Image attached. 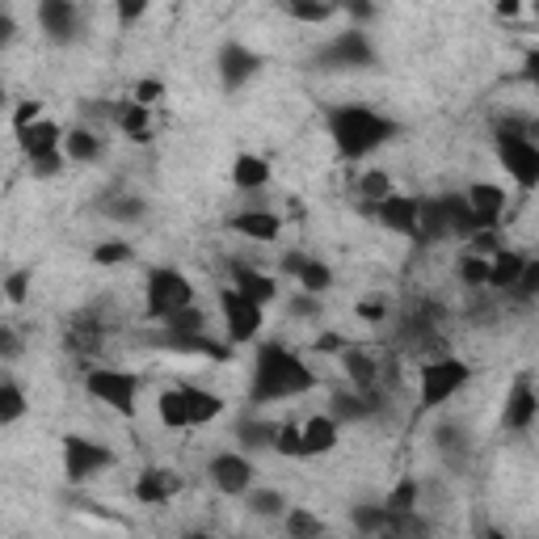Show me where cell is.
<instances>
[{"instance_id": "6da1fadb", "label": "cell", "mask_w": 539, "mask_h": 539, "mask_svg": "<svg viewBox=\"0 0 539 539\" xmlns=\"http://www.w3.org/2000/svg\"><path fill=\"white\" fill-rule=\"evenodd\" d=\"M316 388V375L295 350L283 342H266L257 346L253 358V379H249V405H274V401H291Z\"/></svg>"}, {"instance_id": "7a4b0ae2", "label": "cell", "mask_w": 539, "mask_h": 539, "mask_svg": "<svg viewBox=\"0 0 539 539\" xmlns=\"http://www.w3.org/2000/svg\"><path fill=\"white\" fill-rule=\"evenodd\" d=\"M396 131L401 127L371 106H337L329 114V135H333V144L346 161H367V156L384 148Z\"/></svg>"}, {"instance_id": "3957f363", "label": "cell", "mask_w": 539, "mask_h": 539, "mask_svg": "<svg viewBox=\"0 0 539 539\" xmlns=\"http://www.w3.org/2000/svg\"><path fill=\"white\" fill-rule=\"evenodd\" d=\"M417 375H422V384H417V409H438L455 392H464V384L472 379V367L455 354H438V358H426Z\"/></svg>"}, {"instance_id": "277c9868", "label": "cell", "mask_w": 539, "mask_h": 539, "mask_svg": "<svg viewBox=\"0 0 539 539\" xmlns=\"http://www.w3.org/2000/svg\"><path fill=\"white\" fill-rule=\"evenodd\" d=\"M497 161L514 177L518 190H535L539 186V144L527 139V131L518 123L497 127Z\"/></svg>"}, {"instance_id": "5b68a950", "label": "cell", "mask_w": 539, "mask_h": 539, "mask_svg": "<svg viewBox=\"0 0 539 539\" xmlns=\"http://www.w3.org/2000/svg\"><path fill=\"white\" fill-rule=\"evenodd\" d=\"M144 299H148V316H152V321L165 325V321H173L177 312H186V308L194 304V287H190V278H186L182 270L156 266V270L148 274Z\"/></svg>"}, {"instance_id": "8992f818", "label": "cell", "mask_w": 539, "mask_h": 539, "mask_svg": "<svg viewBox=\"0 0 539 539\" xmlns=\"http://www.w3.org/2000/svg\"><path fill=\"white\" fill-rule=\"evenodd\" d=\"M85 392L93 401H102L118 417H131L139 401V375L135 371H118V367H93L85 375Z\"/></svg>"}, {"instance_id": "52a82bcc", "label": "cell", "mask_w": 539, "mask_h": 539, "mask_svg": "<svg viewBox=\"0 0 539 539\" xmlns=\"http://www.w3.org/2000/svg\"><path fill=\"white\" fill-rule=\"evenodd\" d=\"M219 316H224V333H228V342L232 346H245L257 337V329H262V304H253L249 295L241 291H219Z\"/></svg>"}, {"instance_id": "ba28073f", "label": "cell", "mask_w": 539, "mask_h": 539, "mask_svg": "<svg viewBox=\"0 0 539 539\" xmlns=\"http://www.w3.org/2000/svg\"><path fill=\"white\" fill-rule=\"evenodd\" d=\"M106 468H114V451L110 447L93 443V438H85V434H68L64 438V476L72 485H81V481H89V476L106 472Z\"/></svg>"}, {"instance_id": "9c48e42d", "label": "cell", "mask_w": 539, "mask_h": 539, "mask_svg": "<svg viewBox=\"0 0 539 539\" xmlns=\"http://www.w3.org/2000/svg\"><path fill=\"white\" fill-rule=\"evenodd\" d=\"M316 64L321 68H371L375 64V47H371V38L363 30H346V34H337L329 38V43L316 51Z\"/></svg>"}, {"instance_id": "30bf717a", "label": "cell", "mask_w": 539, "mask_h": 539, "mask_svg": "<svg viewBox=\"0 0 539 539\" xmlns=\"http://www.w3.org/2000/svg\"><path fill=\"white\" fill-rule=\"evenodd\" d=\"M207 476H211V485L224 493V497H245L249 485H253V464H249L245 455L224 451V455H215L211 464H207Z\"/></svg>"}, {"instance_id": "8fae6325", "label": "cell", "mask_w": 539, "mask_h": 539, "mask_svg": "<svg viewBox=\"0 0 539 539\" xmlns=\"http://www.w3.org/2000/svg\"><path fill=\"white\" fill-rule=\"evenodd\" d=\"M215 68H219V81H224V89L236 93V89L249 85L253 76H257V68H262V55H253L245 43H224V47H219Z\"/></svg>"}, {"instance_id": "7c38bea8", "label": "cell", "mask_w": 539, "mask_h": 539, "mask_svg": "<svg viewBox=\"0 0 539 539\" xmlns=\"http://www.w3.org/2000/svg\"><path fill=\"white\" fill-rule=\"evenodd\" d=\"M535 417H539V392H535V384L527 375H518L514 384H510V392H506V405H502V422H506V430H531L535 426Z\"/></svg>"}, {"instance_id": "4fadbf2b", "label": "cell", "mask_w": 539, "mask_h": 539, "mask_svg": "<svg viewBox=\"0 0 539 539\" xmlns=\"http://www.w3.org/2000/svg\"><path fill=\"white\" fill-rule=\"evenodd\" d=\"M375 219L396 236H413L417 241V224H422V198H409V194H392L388 203L375 207Z\"/></svg>"}, {"instance_id": "5bb4252c", "label": "cell", "mask_w": 539, "mask_h": 539, "mask_svg": "<svg viewBox=\"0 0 539 539\" xmlns=\"http://www.w3.org/2000/svg\"><path fill=\"white\" fill-rule=\"evenodd\" d=\"M464 198H468V207L476 215V228H481V236L493 232L497 219H502V211H506V190L493 186V182H472L464 190Z\"/></svg>"}, {"instance_id": "9a60e30c", "label": "cell", "mask_w": 539, "mask_h": 539, "mask_svg": "<svg viewBox=\"0 0 539 539\" xmlns=\"http://www.w3.org/2000/svg\"><path fill=\"white\" fill-rule=\"evenodd\" d=\"M278 266H283V270L295 278V283L304 287V295H325V291L333 287V270L321 262V257H308V253H287Z\"/></svg>"}, {"instance_id": "2e32d148", "label": "cell", "mask_w": 539, "mask_h": 539, "mask_svg": "<svg viewBox=\"0 0 539 539\" xmlns=\"http://www.w3.org/2000/svg\"><path fill=\"white\" fill-rule=\"evenodd\" d=\"M64 131H59V123H51V118H38L34 127L17 131V144H22V152L30 156V161H43V156H55L64 152Z\"/></svg>"}, {"instance_id": "e0dca14e", "label": "cell", "mask_w": 539, "mask_h": 539, "mask_svg": "<svg viewBox=\"0 0 539 539\" xmlns=\"http://www.w3.org/2000/svg\"><path fill=\"white\" fill-rule=\"evenodd\" d=\"M38 26H43V34H51L55 43H64V38H72L76 26H81V9H76L72 0H43V5H38Z\"/></svg>"}, {"instance_id": "ac0fdd59", "label": "cell", "mask_w": 539, "mask_h": 539, "mask_svg": "<svg viewBox=\"0 0 539 539\" xmlns=\"http://www.w3.org/2000/svg\"><path fill=\"white\" fill-rule=\"evenodd\" d=\"M342 367H346V375H350V384L358 388V392H379L384 388V363L371 354V350H346L342 354Z\"/></svg>"}, {"instance_id": "d6986e66", "label": "cell", "mask_w": 539, "mask_h": 539, "mask_svg": "<svg viewBox=\"0 0 539 539\" xmlns=\"http://www.w3.org/2000/svg\"><path fill=\"white\" fill-rule=\"evenodd\" d=\"M177 489H182L177 472H169V468H144V472H139V481H135V502L139 506H161V502H169Z\"/></svg>"}, {"instance_id": "ffe728a7", "label": "cell", "mask_w": 539, "mask_h": 539, "mask_svg": "<svg viewBox=\"0 0 539 539\" xmlns=\"http://www.w3.org/2000/svg\"><path fill=\"white\" fill-rule=\"evenodd\" d=\"M232 291H241L249 295L253 304H270V299L278 295V283H274V274L266 270H257V266H245V262H232Z\"/></svg>"}, {"instance_id": "44dd1931", "label": "cell", "mask_w": 539, "mask_h": 539, "mask_svg": "<svg viewBox=\"0 0 539 539\" xmlns=\"http://www.w3.org/2000/svg\"><path fill=\"white\" fill-rule=\"evenodd\" d=\"M299 430H304V459H312V455H329V451L337 447L342 422H337L333 413H312Z\"/></svg>"}, {"instance_id": "7402d4cb", "label": "cell", "mask_w": 539, "mask_h": 539, "mask_svg": "<svg viewBox=\"0 0 539 539\" xmlns=\"http://www.w3.org/2000/svg\"><path fill=\"white\" fill-rule=\"evenodd\" d=\"M523 270H527V257L523 253H514V249H502V253H493V262H489V287L493 291H518V283H523Z\"/></svg>"}, {"instance_id": "603a6c76", "label": "cell", "mask_w": 539, "mask_h": 539, "mask_svg": "<svg viewBox=\"0 0 539 539\" xmlns=\"http://www.w3.org/2000/svg\"><path fill=\"white\" fill-rule=\"evenodd\" d=\"M232 228L249 236V241H274L278 232H283V219L270 215V211H241V215H232Z\"/></svg>"}, {"instance_id": "cb8c5ba5", "label": "cell", "mask_w": 539, "mask_h": 539, "mask_svg": "<svg viewBox=\"0 0 539 539\" xmlns=\"http://www.w3.org/2000/svg\"><path fill=\"white\" fill-rule=\"evenodd\" d=\"M379 409V392H337L333 396V417L337 422H363Z\"/></svg>"}, {"instance_id": "d4e9b609", "label": "cell", "mask_w": 539, "mask_h": 539, "mask_svg": "<svg viewBox=\"0 0 539 539\" xmlns=\"http://www.w3.org/2000/svg\"><path fill=\"white\" fill-rule=\"evenodd\" d=\"M350 523H354V531L358 535H363V539H379V535H384V531H392V523H396V518L388 514V506L384 502H363V506H354L350 510Z\"/></svg>"}, {"instance_id": "484cf974", "label": "cell", "mask_w": 539, "mask_h": 539, "mask_svg": "<svg viewBox=\"0 0 539 539\" xmlns=\"http://www.w3.org/2000/svg\"><path fill=\"white\" fill-rule=\"evenodd\" d=\"M186 392V409H190V426H207L224 413V396H215L211 388H194V384H182Z\"/></svg>"}, {"instance_id": "4316f807", "label": "cell", "mask_w": 539, "mask_h": 539, "mask_svg": "<svg viewBox=\"0 0 539 539\" xmlns=\"http://www.w3.org/2000/svg\"><path fill=\"white\" fill-rule=\"evenodd\" d=\"M434 447H438V455H443V464H451V468H464L472 459V443L464 438V430H459V426H438Z\"/></svg>"}, {"instance_id": "83f0119b", "label": "cell", "mask_w": 539, "mask_h": 539, "mask_svg": "<svg viewBox=\"0 0 539 539\" xmlns=\"http://www.w3.org/2000/svg\"><path fill=\"white\" fill-rule=\"evenodd\" d=\"M232 182L241 186V190H262V186H270V161H262V156H253V152L236 156V161H232Z\"/></svg>"}, {"instance_id": "f1b7e54d", "label": "cell", "mask_w": 539, "mask_h": 539, "mask_svg": "<svg viewBox=\"0 0 539 539\" xmlns=\"http://www.w3.org/2000/svg\"><path fill=\"white\" fill-rule=\"evenodd\" d=\"M64 156H68V161H76V165H93L97 156H102V135L89 131V127L68 131V139H64Z\"/></svg>"}, {"instance_id": "f546056e", "label": "cell", "mask_w": 539, "mask_h": 539, "mask_svg": "<svg viewBox=\"0 0 539 539\" xmlns=\"http://www.w3.org/2000/svg\"><path fill=\"white\" fill-rule=\"evenodd\" d=\"M396 190H392V177L384 169H367L363 177H358V203H363L367 211H375L379 203H388Z\"/></svg>"}, {"instance_id": "4dcf8cb0", "label": "cell", "mask_w": 539, "mask_h": 539, "mask_svg": "<svg viewBox=\"0 0 539 539\" xmlns=\"http://www.w3.org/2000/svg\"><path fill=\"white\" fill-rule=\"evenodd\" d=\"M114 123L123 127V135H127V139H135V144H148V139H152V127H148V106H135V102L114 106Z\"/></svg>"}, {"instance_id": "1f68e13d", "label": "cell", "mask_w": 539, "mask_h": 539, "mask_svg": "<svg viewBox=\"0 0 539 539\" xmlns=\"http://www.w3.org/2000/svg\"><path fill=\"white\" fill-rule=\"evenodd\" d=\"M156 413H161V422H165L169 430H186V426H190V409H186V392H182V384L161 392V401H156Z\"/></svg>"}, {"instance_id": "d6a6232c", "label": "cell", "mask_w": 539, "mask_h": 539, "mask_svg": "<svg viewBox=\"0 0 539 539\" xmlns=\"http://www.w3.org/2000/svg\"><path fill=\"white\" fill-rule=\"evenodd\" d=\"M236 438H241L245 451H274V438H278V426L274 422H257V417H245V422H236Z\"/></svg>"}, {"instance_id": "836d02e7", "label": "cell", "mask_w": 539, "mask_h": 539, "mask_svg": "<svg viewBox=\"0 0 539 539\" xmlns=\"http://www.w3.org/2000/svg\"><path fill=\"white\" fill-rule=\"evenodd\" d=\"M161 346H165L169 354H203V358H224V354H228L224 346H215L207 333H203V337H165V333H161Z\"/></svg>"}, {"instance_id": "e575fe53", "label": "cell", "mask_w": 539, "mask_h": 539, "mask_svg": "<svg viewBox=\"0 0 539 539\" xmlns=\"http://www.w3.org/2000/svg\"><path fill=\"white\" fill-rule=\"evenodd\" d=\"M207 333V316L198 304H190L186 312H177L173 321H165V337H203Z\"/></svg>"}, {"instance_id": "d590c367", "label": "cell", "mask_w": 539, "mask_h": 539, "mask_svg": "<svg viewBox=\"0 0 539 539\" xmlns=\"http://www.w3.org/2000/svg\"><path fill=\"white\" fill-rule=\"evenodd\" d=\"M17 417H26V392H22V384L5 379L0 384V426H13Z\"/></svg>"}, {"instance_id": "8d00e7d4", "label": "cell", "mask_w": 539, "mask_h": 539, "mask_svg": "<svg viewBox=\"0 0 539 539\" xmlns=\"http://www.w3.org/2000/svg\"><path fill=\"white\" fill-rule=\"evenodd\" d=\"M417 481H396V489L384 497V506H388V514L392 518H409V514H417Z\"/></svg>"}, {"instance_id": "74e56055", "label": "cell", "mask_w": 539, "mask_h": 539, "mask_svg": "<svg viewBox=\"0 0 539 539\" xmlns=\"http://www.w3.org/2000/svg\"><path fill=\"white\" fill-rule=\"evenodd\" d=\"M489 262L493 257H481V253H464L459 257V283L464 287H489Z\"/></svg>"}, {"instance_id": "f35d334b", "label": "cell", "mask_w": 539, "mask_h": 539, "mask_svg": "<svg viewBox=\"0 0 539 539\" xmlns=\"http://www.w3.org/2000/svg\"><path fill=\"white\" fill-rule=\"evenodd\" d=\"M287 535H291V539H321V535H325V523H321V518H316L312 510L299 506V510L287 514Z\"/></svg>"}, {"instance_id": "ab89813d", "label": "cell", "mask_w": 539, "mask_h": 539, "mask_svg": "<svg viewBox=\"0 0 539 539\" xmlns=\"http://www.w3.org/2000/svg\"><path fill=\"white\" fill-rule=\"evenodd\" d=\"M283 493L278 489H257V493H249V510L257 514V518H278L283 514Z\"/></svg>"}, {"instance_id": "60d3db41", "label": "cell", "mask_w": 539, "mask_h": 539, "mask_svg": "<svg viewBox=\"0 0 539 539\" xmlns=\"http://www.w3.org/2000/svg\"><path fill=\"white\" fill-rule=\"evenodd\" d=\"M388 299L384 295H363V299H358V304H354V316H358V321H367V325H379V321H388Z\"/></svg>"}, {"instance_id": "b9f144b4", "label": "cell", "mask_w": 539, "mask_h": 539, "mask_svg": "<svg viewBox=\"0 0 539 539\" xmlns=\"http://www.w3.org/2000/svg\"><path fill=\"white\" fill-rule=\"evenodd\" d=\"M274 451L287 455V459H304V430H299V426H278Z\"/></svg>"}, {"instance_id": "7bdbcfd3", "label": "cell", "mask_w": 539, "mask_h": 539, "mask_svg": "<svg viewBox=\"0 0 539 539\" xmlns=\"http://www.w3.org/2000/svg\"><path fill=\"white\" fill-rule=\"evenodd\" d=\"M295 22H304V26H321V22H329V17L337 13L333 5H299V0H291V5H283Z\"/></svg>"}, {"instance_id": "ee69618b", "label": "cell", "mask_w": 539, "mask_h": 539, "mask_svg": "<svg viewBox=\"0 0 539 539\" xmlns=\"http://www.w3.org/2000/svg\"><path fill=\"white\" fill-rule=\"evenodd\" d=\"M131 257H135V249L123 245V241H106V245L93 249V262L97 266H123V262H131Z\"/></svg>"}, {"instance_id": "f6af8a7d", "label": "cell", "mask_w": 539, "mask_h": 539, "mask_svg": "<svg viewBox=\"0 0 539 539\" xmlns=\"http://www.w3.org/2000/svg\"><path fill=\"white\" fill-rule=\"evenodd\" d=\"M110 219H123V224H131V219H144V203L139 198H114V203L106 207Z\"/></svg>"}, {"instance_id": "bcb514c9", "label": "cell", "mask_w": 539, "mask_h": 539, "mask_svg": "<svg viewBox=\"0 0 539 539\" xmlns=\"http://www.w3.org/2000/svg\"><path fill=\"white\" fill-rule=\"evenodd\" d=\"M38 118H43V106H38V102H22V106L13 110V131H26V127H34Z\"/></svg>"}, {"instance_id": "7dc6e473", "label": "cell", "mask_w": 539, "mask_h": 539, "mask_svg": "<svg viewBox=\"0 0 539 539\" xmlns=\"http://www.w3.org/2000/svg\"><path fill=\"white\" fill-rule=\"evenodd\" d=\"M26 287H30V274H26V270L9 274V278H5V295H9V304H22V299H26Z\"/></svg>"}, {"instance_id": "c3c4849f", "label": "cell", "mask_w": 539, "mask_h": 539, "mask_svg": "<svg viewBox=\"0 0 539 539\" xmlns=\"http://www.w3.org/2000/svg\"><path fill=\"white\" fill-rule=\"evenodd\" d=\"M161 93H165V85H161V81H139V85H135V97H131V102H135V106H148V110H152V102H156V97H161Z\"/></svg>"}, {"instance_id": "681fc988", "label": "cell", "mask_w": 539, "mask_h": 539, "mask_svg": "<svg viewBox=\"0 0 539 539\" xmlns=\"http://www.w3.org/2000/svg\"><path fill=\"white\" fill-rule=\"evenodd\" d=\"M64 161H68L64 152H55V156H43V161H30V173H34V177H55L59 169H64Z\"/></svg>"}, {"instance_id": "f907efd6", "label": "cell", "mask_w": 539, "mask_h": 539, "mask_svg": "<svg viewBox=\"0 0 539 539\" xmlns=\"http://www.w3.org/2000/svg\"><path fill=\"white\" fill-rule=\"evenodd\" d=\"M514 295H539V257H535V262H527V270H523V283H518V291Z\"/></svg>"}, {"instance_id": "816d5d0a", "label": "cell", "mask_w": 539, "mask_h": 539, "mask_svg": "<svg viewBox=\"0 0 539 539\" xmlns=\"http://www.w3.org/2000/svg\"><path fill=\"white\" fill-rule=\"evenodd\" d=\"M523 81L539 89V51H527L523 55Z\"/></svg>"}, {"instance_id": "f5cc1de1", "label": "cell", "mask_w": 539, "mask_h": 539, "mask_svg": "<svg viewBox=\"0 0 539 539\" xmlns=\"http://www.w3.org/2000/svg\"><path fill=\"white\" fill-rule=\"evenodd\" d=\"M291 312L295 316H316V295H295L291 299Z\"/></svg>"}, {"instance_id": "db71d44e", "label": "cell", "mask_w": 539, "mask_h": 539, "mask_svg": "<svg viewBox=\"0 0 539 539\" xmlns=\"http://www.w3.org/2000/svg\"><path fill=\"white\" fill-rule=\"evenodd\" d=\"M316 350H325V354H329V350H342V354H346L350 346H346V337H337V333H325L321 342H316Z\"/></svg>"}, {"instance_id": "11a10c76", "label": "cell", "mask_w": 539, "mask_h": 539, "mask_svg": "<svg viewBox=\"0 0 539 539\" xmlns=\"http://www.w3.org/2000/svg\"><path fill=\"white\" fill-rule=\"evenodd\" d=\"M144 0H135V5H131V0H127V5H118V17H123V22H135V17H144Z\"/></svg>"}, {"instance_id": "9f6ffc18", "label": "cell", "mask_w": 539, "mask_h": 539, "mask_svg": "<svg viewBox=\"0 0 539 539\" xmlns=\"http://www.w3.org/2000/svg\"><path fill=\"white\" fill-rule=\"evenodd\" d=\"M9 38H13V13L0 9V43H9Z\"/></svg>"}, {"instance_id": "6f0895ef", "label": "cell", "mask_w": 539, "mask_h": 539, "mask_svg": "<svg viewBox=\"0 0 539 539\" xmlns=\"http://www.w3.org/2000/svg\"><path fill=\"white\" fill-rule=\"evenodd\" d=\"M518 9H523V5H518V0H502V5H497V17H514Z\"/></svg>"}, {"instance_id": "680465c9", "label": "cell", "mask_w": 539, "mask_h": 539, "mask_svg": "<svg viewBox=\"0 0 539 539\" xmlns=\"http://www.w3.org/2000/svg\"><path fill=\"white\" fill-rule=\"evenodd\" d=\"M17 354V337H13V329H5V358H13Z\"/></svg>"}, {"instance_id": "91938a15", "label": "cell", "mask_w": 539, "mask_h": 539, "mask_svg": "<svg viewBox=\"0 0 539 539\" xmlns=\"http://www.w3.org/2000/svg\"><path fill=\"white\" fill-rule=\"evenodd\" d=\"M481 539H506L502 531H493V527H481Z\"/></svg>"}, {"instance_id": "94428289", "label": "cell", "mask_w": 539, "mask_h": 539, "mask_svg": "<svg viewBox=\"0 0 539 539\" xmlns=\"http://www.w3.org/2000/svg\"><path fill=\"white\" fill-rule=\"evenodd\" d=\"M186 539H215V535H203V531H194V535H186Z\"/></svg>"}, {"instance_id": "6125c7cd", "label": "cell", "mask_w": 539, "mask_h": 539, "mask_svg": "<svg viewBox=\"0 0 539 539\" xmlns=\"http://www.w3.org/2000/svg\"><path fill=\"white\" fill-rule=\"evenodd\" d=\"M535 13H539V5H535Z\"/></svg>"}]
</instances>
